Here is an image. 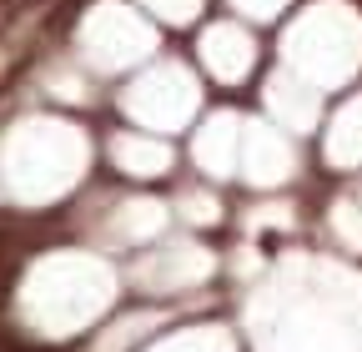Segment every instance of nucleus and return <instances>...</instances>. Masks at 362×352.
<instances>
[{"instance_id": "obj_1", "label": "nucleus", "mask_w": 362, "mask_h": 352, "mask_svg": "<svg viewBox=\"0 0 362 352\" xmlns=\"http://www.w3.org/2000/svg\"><path fill=\"white\" fill-rule=\"evenodd\" d=\"M0 352H11V347H0Z\"/></svg>"}]
</instances>
